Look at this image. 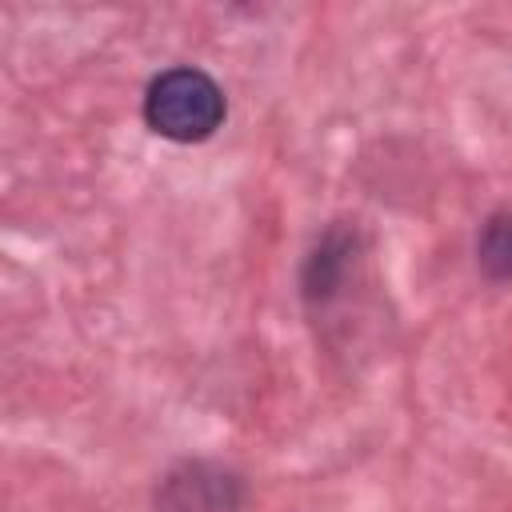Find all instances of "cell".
Segmentation results:
<instances>
[{
  "instance_id": "cell-1",
  "label": "cell",
  "mask_w": 512,
  "mask_h": 512,
  "mask_svg": "<svg viewBox=\"0 0 512 512\" xmlns=\"http://www.w3.org/2000/svg\"><path fill=\"white\" fill-rule=\"evenodd\" d=\"M144 120L156 136L176 144L208 140L224 120V92L200 68H172L152 80L144 96Z\"/></svg>"
},
{
  "instance_id": "cell-2",
  "label": "cell",
  "mask_w": 512,
  "mask_h": 512,
  "mask_svg": "<svg viewBox=\"0 0 512 512\" xmlns=\"http://www.w3.org/2000/svg\"><path fill=\"white\" fill-rule=\"evenodd\" d=\"M480 264L492 276H512V216H496L480 240Z\"/></svg>"
}]
</instances>
